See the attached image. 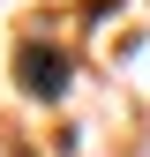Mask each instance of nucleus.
Here are the masks:
<instances>
[{
	"instance_id": "obj_1",
	"label": "nucleus",
	"mask_w": 150,
	"mask_h": 157,
	"mask_svg": "<svg viewBox=\"0 0 150 157\" xmlns=\"http://www.w3.org/2000/svg\"><path fill=\"white\" fill-rule=\"evenodd\" d=\"M60 82H68V75H60V60H53V52H30V90H45V97H53Z\"/></svg>"
}]
</instances>
